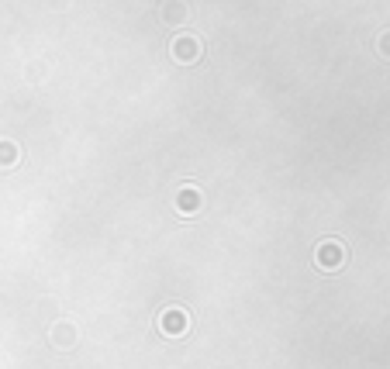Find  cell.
I'll return each mask as SVG.
<instances>
[{
    "instance_id": "obj_1",
    "label": "cell",
    "mask_w": 390,
    "mask_h": 369,
    "mask_svg": "<svg viewBox=\"0 0 390 369\" xmlns=\"http://www.w3.org/2000/svg\"><path fill=\"white\" fill-rule=\"evenodd\" d=\"M314 262H318V269H325V273H335V269H342V262H346V246L339 242V239H325L318 252H314Z\"/></svg>"
},
{
    "instance_id": "obj_2",
    "label": "cell",
    "mask_w": 390,
    "mask_h": 369,
    "mask_svg": "<svg viewBox=\"0 0 390 369\" xmlns=\"http://www.w3.org/2000/svg\"><path fill=\"white\" fill-rule=\"evenodd\" d=\"M159 328H162V335H169V338H180L183 331L190 328V318H187V311L169 307V311L159 314Z\"/></svg>"
},
{
    "instance_id": "obj_3",
    "label": "cell",
    "mask_w": 390,
    "mask_h": 369,
    "mask_svg": "<svg viewBox=\"0 0 390 369\" xmlns=\"http://www.w3.org/2000/svg\"><path fill=\"white\" fill-rule=\"evenodd\" d=\"M169 52H173V59H176V62L190 66V62L200 59V41H197L194 35H176L173 45H169Z\"/></svg>"
},
{
    "instance_id": "obj_4",
    "label": "cell",
    "mask_w": 390,
    "mask_h": 369,
    "mask_svg": "<svg viewBox=\"0 0 390 369\" xmlns=\"http://www.w3.org/2000/svg\"><path fill=\"white\" fill-rule=\"evenodd\" d=\"M48 338H52V345H59V349H70V345L77 342V328H73L70 321H59V325H52Z\"/></svg>"
},
{
    "instance_id": "obj_5",
    "label": "cell",
    "mask_w": 390,
    "mask_h": 369,
    "mask_svg": "<svg viewBox=\"0 0 390 369\" xmlns=\"http://www.w3.org/2000/svg\"><path fill=\"white\" fill-rule=\"evenodd\" d=\"M176 207H180V214H194V210H200V190H194V187L180 190V197H176Z\"/></svg>"
},
{
    "instance_id": "obj_6",
    "label": "cell",
    "mask_w": 390,
    "mask_h": 369,
    "mask_svg": "<svg viewBox=\"0 0 390 369\" xmlns=\"http://www.w3.org/2000/svg\"><path fill=\"white\" fill-rule=\"evenodd\" d=\"M162 18H166V21H183V18H187V11H183V4H180V0H169V4L162 7Z\"/></svg>"
},
{
    "instance_id": "obj_7",
    "label": "cell",
    "mask_w": 390,
    "mask_h": 369,
    "mask_svg": "<svg viewBox=\"0 0 390 369\" xmlns=\"http://www.w3.org/2000/svg\"><path fill=\"white\" fill-rule=\"evenodd\" d=\"M18 159V149H14V142H0V163L4 166H14Z\"/></svg>"
}]
</instances>
